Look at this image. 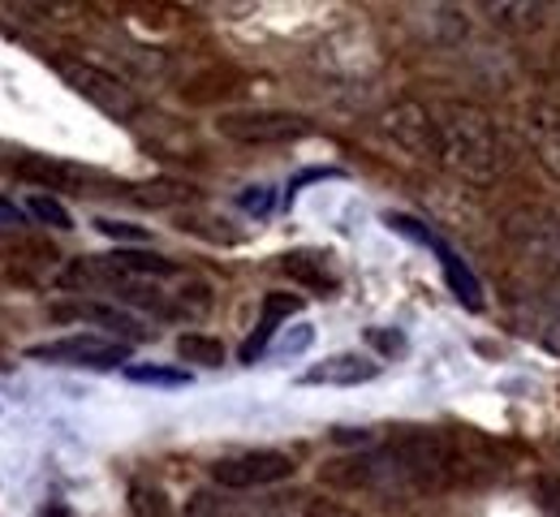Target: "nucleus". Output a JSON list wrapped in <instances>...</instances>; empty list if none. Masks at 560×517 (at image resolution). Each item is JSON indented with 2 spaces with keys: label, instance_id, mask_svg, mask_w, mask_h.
I'll return each instance as SVG.
<instances>
[{
  "label": "nucleus",
  "instance_id": "16",
  "mask_svg": "<svg viewBox=\"0 0 560 517\" xmlns=\"http://www.w3.org/2000/svg\"><path fill=\"white\" fill-rule=\"evenodd\" d=\"M130 517H173V501L164 496V487L155 483H130Z\"/></svg>",
  "mask_w": 560,
  "mask_h": 517
},
{
  "label": "nucleus",
  "instance_id": "29",
  "mask_svg": "<svg viewBox=\"0 0 560 517\" xmlns=\"http://www.w3.org/2000/svg\"><path fill=\"white\" fill-rule=\"evenodd\" d=\"M324 177H341V168H306V173H302V177L289 186V195H298L302 186H311V181H324Z\"/></svg>",
  "mask_w": 560,
  "mask_h": 517
},
{
  "label": "nucleus",
  "instance_id": "18",
  "mask_svg": "<svg viewBox=\"0 0 560 517\" xmlns=\"http://www.w3.org/2000/svg\"><path fill=\"white\" fill-rule=\"evenodd\" d=\"M26 208H31V216H35V221L48 224V228H61V233L73 228V216L57 203V199H52V195H31V199H26Z\"/></svg>",
  "mask_w": 560,
  "mask_h": 517
},
{
  "label": "nucleus",
  "instance_id": "27",
  "mask_svg": "<svg viewBox=\"0 0 560 517\" xmlns=\"http://www.w3.org/2000/svg\"><path fill=\"white\" fill-rule=\"evenodd\" d=\"M311 341H315V328H311V324H298V328H293V332L284 337V345H289V354H298V350H306Z\"/></svg>",
  "mask_w": 560,
  "mask_h": 517
},
{
  "label": "nucleus",
  "instance_id": "21",
  "mask_svg": "<svg viewBox=\"0 0 560 517\" xmlns=\"http://www.w3.org/2000/svg\"><path fill=\"white\" fill-rule=\"evenodd\" d=\"M182 228H190V233H203V237H211L215 246H233L237 242V228L233 224H215V221H199V216H182Z\"/></svg>",
  "mask_w": 560,
  "mask_h": 517
},
{
  "label": "nucleus",
  "instance_id": "17",
  "mask_svg": "<svg viewBox=\"0 0 560 517\" xmlns=\"http://www.w3.org/2000/svg\"><path fill=\"white\" fill-rule=\"evenodd\" d=\"M126 379H135V384H155V388H182V384H190V371L142 363V367H126Z\"/></svg>",
  "mask_w": 560,
  "mask_h": 517
},
{
  "label": "nucleus",
  "instance_id": "9",
  "mask_svg": "<svg viewBox=\"0 0 560 517\" xmlns=\"http://www.w3.org/2000/svg\"><path fill=\"white\" fill-rule=\"evenodd\" d=\"M435 250V259H440V268H444V281H448V290L453 297L470 310V315H479V310H488V297H483V285H479V277H475V268L457 255V250H448L444 242H435L431 246Z\"/></svg>",
  "mask_w": 560,
  "mask_h": 517
},
{
  "label": "nucleus",
  "instance_id": "26",
  "mask_svg": "<svg viewBox=\"0 0 560 517\" xmlns=\"http://www.w3.org/2000/svg\"><path fill=\"white\" fill-rule=\"evenodd\" d=\"M190 517H229V509L220 505V496H211V492H199V496L190 501Z\"/></svg>",
  "mask_w": 560,
  "mask_h": 517
},
{
  "label": "nucleus",
  "instance_id": "3",
  "mask_svg": "<svg viewBox=\"0 0 560 517\" xmlns=\"http://www.w3.org/2000/svg\"><path fill=\"white\" fill-rule=\"evenodd\" d=\"M293 470H298V461L280 448H242V453H229L211 466V483L224 492H250V487L284 483Z\"/></svg>",
  "mask_w": 560,
  "mask_h": 517
},
{
  "label": "nucleus",
  "instance_id": "28",
  "mask_svg": "<svg viewBox=\"0 0 560 517\" xmlns=\"http://www.w3.org/2000/svg\"><path fill=\"white\" fill-rule=\"evenodd\" d=\"M306 517H358V514L332 505V501H311V505H306Z\"/></svg>",
  "mask_w": 560,
  "mask_h": 517
},
{
  "label": "nucleus",
  "instance_id": "4",
  "mask_svg": "<svg viewBox=\"0 0 560 517\" xmlns=\"http://www.w3.org/2000/svg\"><path fill=\"white\" fill-rule=\"evenodd\" d=\"M57 74L66 78L82 99H91L100 113H108V117H117V121L139 117V95L113 74V70H100V66L78 61V57H57Z\"/></svg>",
  "mask_w": 560,
  "mask_h": 517
},
{
  "label": "nucleus",
  "instance_id": "7",
  "mask_svg": "<svg viewBox=\"0 0 560 517\" xmlns=\"http://www.w3.org/2000/svg\"><path fill=\"white\" fill-rule=\"evenodd\" d=\"M375 375H380V363H371L366 354H332V359H324V363L302 371L298 384H306V388H324V384H332V388H358V384H371Z\"/></svg>",
  "mask_w": 560,
  "mask_h": 517
},
{
  "label": "nucleus",
  "instance_id": "10",
  "mask_svg": "<svg viewBox=\"0 0 560 517\" xmlns=\"http://www.w3.org/2000/svg\"><path fill=\"white\" fill-rule=\"evenodd\" d=\"M526 139L539 155V164L560 181V108L552 104H539L526 113Z\"/></svg>",
  "mask_w": 560,
  "mask_h": 517
},
{
  "label": "nucleus",
  "instance_id": "6",
  "mask_svg": "<svg viewBox=\"0 0 560 517\" xmlns=\"http://www.w3.org/2000/svg\"><path fill=\"white\" fill-rule=\"evenodd\" d=\"M380 130L415 160H440L435 155V121H431V108H422L415 99H401L393 104L384 117H380Z\"/></svg>",
  "mask_w": 560,
  "mask_h": 517
},
{
  "label": "nucleus",
  "instance_id": "13",
  "mask_svg": "<svg viewBox=\"0 0 560 517\" xmlns=\"http://www.w3.org/2000/svg\"><path fill=\"white\" fill-rule=\"evenodd\" d=\"M108 263H113L117 272L147 277V281H164V277H173V272H177V263H173V259H164V255H155V250H142V246H130V250L108 255Z\"/></svg>",
  "mask_w": 560,
  "mask_h": 517
},
{
  "label": "nucleus",
  "instance_id": "11",
  "mask_svg": "<svg viewBox=\"0 0 560 517\" xmlns=\"http://www.w3.org/2000/svg\"><path fill=\"white\" fill-rule=\"evenodd\" d=\"M293 310H302V297H298V294H268V297H264V319H259V328L250 332V341H246V350H242V363L264 359L268 341L277 337V328L289 319V315H293Z\"/></svg>",
  "mask_w": 560,
  "mask_h": 517
},
{
  "label": "nucleus",
  "instance_id": "30",
  "mask_svg": "<svg viewBox=\"0 0 560 517\" xmlns=\"http://www.w3.org/2000/svg\"><path fill=\"white\" fill-rule=\"evenodd\" d=\"M18 224H22V212L9 199H0V228H18Z\"/></svg>",
  "mask_w": 560,
  "mask_h": 517
},
{
  "label": "nucleus",
  "instance_id": "2",
  "mask_svg": "<svg viewBox=\"0 0 560 517\" xmlns=\"http://www.w3.org/2000/svg\"><path fill=\"white\" fill-rule=\"evenodd\" d=\"M215 134L242 148H272V143H298L311 134V121L289 108H233L215 117Z\"/></svg>",
  "mask_w": 560,
  "mask_h": 517
},
{
  "label": "nucleus",
  "instance_id": "22",
  "mask_svg": "<svg viewBox=\"0 0 560 517\" xmlns=\"http://www.w3.org/2000/svg\"><path fill=\"white\" fill-rule=\"evenodd\" d=\"M366 341L384 354V359H406V337L397 328H366Z\"/></svg>",
  "mask_w": 560,
  "mask_h": 517
},
{
  "label": "nucleus",
  "instance_id": "12",
  "mask_svg": "<svg viewBox=\"0 0 560 517\" xmlns=\"http://www.w3.org/2000/svg\"><path fill=\"white\" fill-rule=\"evenodd\" d=\"M130 199H139L142 208H186V203H199V186L190 181H177V177H155V181H142L130 186Z\"/></svg>",
  "mask_w": 560,
  "mask_h": 517
},
{
  "label": "nucleus",
  "instance_id": "23",
  "mask_svg": "<svg viewBox=\"0 0 560 517\" xmlns=\"http://www.w3.org/2000/svg\"><path fill=\"white\" fill-rule=\"evenodd\" d=\"M229 86H233V74H229V70H208L203 82H190V86H186V95H190V99H211V95H224Z\"/></svg>",
  "mask_w": 560,
  "mask_h": 517
},
{
  "label": "nucleus",
  "instance_id": "24",
  "mask_svg": "<svg viewBox=\"0 0 560 517\" xmlns=\"http://www.w3.org/2000/svg\"><path fill=\"white\" fill-rule=\"evenodd\" d=\"M272 203H277V190H272V186H250V190H242V199H237V208H246L250 216H268Z\"/></svg>",
  "mask_w": 560,
  "mask_h": 517
},
{
  "label": "nucleus",
  "instance_id": "25",
  "mask_svg": "<svg viewBox=\"0 0 560 517\" xmlns=\"http://www.w3.org/2000/svg\"><path fill=\"white\" fill-rule=\"evenodd\" d=\"M104 237H121V242H151V233L142 228V224H130V221H100L95 224Z\"/></svg>",
  "mask_w": 560,
  "mask_h": 517
},
{
  "label": "nucleus",
  "instance_id": "31",
  "mask_svg": "<svg viewBox=\"0 0 560 517\" xmlns=\"http://www.w3.org/2000/svg\"><path fill=\"white\" fill-rule=\"evenodd\" d=\"M39 517H73V514L66 509V505H44V509H39Z\"/></svg>",
  "mask_w": 560,
  "mask_h": 517
},
{
  "label": "nucleus",
  "instance_id": "1",
  "mask_svg": "<svg viewBox=\"0 0 560 517\" xmlns=\"http://www.w3.org/2000/svg\"><path fill=\"white\" fill-rule=\"evenodd\" d=\"M435 121V155L440 164L475 186H491L500 173V134L491 126V117L475 104H435L431 108Z\"/></svg>",
  "mask_w": 560,
  "mask_h": 517
},
{
  "label": "nucleus",
  "instance_id": "8",
  "mask_svg": "<svg viewBox=\"0 0 560 517\" xmlns=\"http://www.w3.org/2000/svg\"><path fill=\"white\" fill-rule=\"evenodd\" d=\"M61 319H86L104 332H113V341H142L147 337V324L135 319L130 310H117L108 302H70V306H57Z\"/></svg>",
  "mask_w": 560,
  "mask_h": 517
},
{
  "label": "nucleus",
  "instance_id": "19",
  "mask_svg": "<svg viewBox=\"0 0 560 517\" xmlns=\"http://www.w3.org/2000/svg\"><path fill=\"white\" fill-rule=\"evenodd\" d=\"M384 224H388L393 233H401V237H410V242H419V246H427V250H431V246L440 242V237H435V233H431L427 224L415 221V216H406V212H384Z\"/></svg>",
  "mask_w": 560,
  "mask_h": 517
},
{
  "label": "nucleus",
  "instance_id": "14",
  "mask_svg": "<svg viewBox=\"0 0 560 517\" xmlns=\"http://www.w3.org/2000/svg\"><path fill=\"white\" fill-rule=\"evenodd\" d=\"M280 268L284 272H293L306 290H315V294H328L337 281H332V272H328V263L319 259V255H311V250H293V255H284L280 259Z\"/></svg>",
  "mask_w": 560,
  "mask_h": 517
},
{
  "label": "nucleus",
  "instance_id": "5",
  "mask_svg": "<svg viewBox=\"0 0 560 517\" xmlns=\"http://www.w3.org/2000/svg\"><path fill=\"white\" fill-rule=\"evenodd\" d=\"M130 345L113 341V337H95V332H78L66 341H48V345H31L26 359L35 363H61V367H86V371H113L126 363Z\"/></svg>",
  "mask_w": 560,
  "mask_h": 517
},
{
  "label": "nucleus",
  "instance_id": "15",
  "mask_svg": "<svg viewBox=\"0 0 560 517\" xmlns=\"http://www.w3.org/2000/svg\"><path fill=\"white\" fill-rule=\"evenodd\" d=\"M177 354L190 363V367H220L224 363V345L208 337V332H186L177 337Z\"/></svg>",
  "mask_w": 560,
  "mask_h": 517
},
{
  "label": "nucleus",
  "instance_id": "20",
  "mask_svg": "<svg viewBox=\"0 0 560 517\" xmlns=\"http://www.w3.org/2000/svg\"><path fill=\"white\" fill-rule=\"evenodd\" d=\"M173 302H177V315H182V310H186V315H208V310H211V290L203 285V281H186V285L177 290V297H173Z\"/></svg>",
  "mask_w": 560,
  "mask_h": 517
}]
</instances>
